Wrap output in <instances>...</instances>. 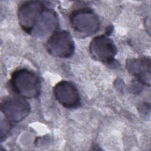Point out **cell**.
Instances as JSON below:
<instances>
[{"label": "cell", "instance_id": "1", "mask_svg": "<svg viewBox=\"0 0 151 151\" xmlns=\"http://www.w3.org/2000/svg\"><path fill=\"white\" fill-rule=\"evenodd\" d=\"M10 84L17 94L25 99L35 98L40 93L41 84L38 76L26 68L18 69L13 72Z\"/></svg>", "mask_w": 151, "mask_h": 151}, {"label": "cell", "instance_id": "9", "mask_svg": "<svg viewBox=\"0 0 151 151\" xmlns=\"http://www.w3.org/2000/svg\"><path fill=\"white\" fill-rule=\"evenodd\" d=\"M58 25L56 13L51 9L45 8L41 14L32 33L38 37H44L55 31Z\"/></svg>", "mask_w": 151, "mask_h": 151}, {"label": "cell", "instance_id": "3", "mask_svg": "<svg viewBox=\"0 0 151 151\" xmlns=\"http://www.w3.org/2000/svg\"><path fill=\"white\" fill-rule=\"evenodd\" d=\"M45 47L51 55L60 58L71 57L75 49L71 35L64 30L53 33L47 40Z\"/></svg>", "mask_w": 151, "mask_h": 151}, {"label": "cell", "instance_id": "2", "mask_svg": "<svg viewBox=\"0 0 151 151\" xmlns=\"http://www.w3.org/2000/svg\"><path fill=\"white\" fill-rule=\"evenodd\" d=\"M70 22L74 31L85 35L96 33L100 27L98 16L93 11L87 8L73 11L70 17Z\"/></svg>", "mask_w": 151, "mask_h": 151}, {"label": "cell", "instance_id": "6", "mask_svg": "<svg viewBox=\"0 0 151 151\" xmlns=\"http://www.w3.org/2000/svg\"><path fill=\"white\" fill-rule=\"evenodd\" d=\"M89 51L96 60L104 63L113 61L117 51L114 41L104 35L97 36L91 41Z\"/></svg>", "mask_w": 151, "mask_h": 151}, {"label": "cell", "instance_id": "5", "mask_svg": "<svg viewBox=\"0 0 151 151\" xmlns=\"http://www.w3.org/2000/svg\"><path fill=\"white\" fill-rule=\"evenodd\" d=\"M45 8L41 1H29L21 4L18 11L19 24L27 33L31 34Z\"/></svg>", "mask_w": 151, "mask_h": 151}, {"label": "cell", "instance_id": "4", "mask_svg": "<svg viewBox=\"0 0 151 151\" xmlns=\"http://www.w3.org/2000/svg\"><path fill=\"white\" fill-rule=\"evenodd\" d=\"M1 111L8 121L17 123L28 116L31 111V107L24 97L12 96L7 97L2 100Z\"/></svg>", "mask_w": 151, "mask_h": 151}, {"label": "cell", "instance_id": "8", "mask_svg": "<svg viewBox=\"0 0 151 151\" xmlns=\"http://www.w3.org/2000/svg\"><path fill=\"white\" fill-rule=\"evenodd\" d=\"M150 60L147 58H131L126 61L128 71L144 85L150 86Z\"/></svg>", "mask_w": 151, "mask_h": 151}, {"label": "cell", "instance_id": "7", "mask_svg": "<svg viewBox=\"0 0 151 151\" xmlns=\"http://www.w3.org/2000/svg\"><path fill=\"white\" fill-rule=\"evenodd\" d=\"M53 93L56 100L64 107L74 109L80 104V97L75 85L66 80L57 83L53 88Z\"/></svg>", "mask_w": 151, "mask_h": 151}]
</instances>
